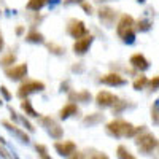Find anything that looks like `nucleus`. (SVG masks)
<instances>
[{"mask_svg":"<svg viewBox=\"0 0 159 159\" xmlns=\"http://www.w3.org/2000/svg\"><path fill=\"white\" fill-rule=\"evenodd\" d=\"M84 0H64V3H81Z\"/></svg>","mask_w":159,"mask_h":159,"instance_id":"obj_33","label":"nucleus"},{"mask_svg":"<svg viewBox=\"0 0 159 159\" xmlns=\"http://www.w3.org/2000/svg\"><path fill=\"white\" fill-rule=\"evenodd\" d=\"M116 156H118V157H121V159H134V157H135L134 154H132V153L124 147V145H119V147H118V150H116Z\"/></svg>","mask_w":159,"mask_h":159,"instance_id":"obj_19","label":"nucleus"},{"mask_svg":"<svg viewBox=\"0 0 159 159\" xmlns=\"http://www.w3.org/2000/svg\"><path fill=\"white\" fill-rule=\"evenodd\" d=\"M150 27H151V22H150V21H139V25H137L139 30L145 32V30H148Z\"/></svg>","mask_w":159,"mask_h":159,"instance_id":"obj_26","label":"nucleus"},{"mask_svg":"<svg viewBox=\"0 0 159 159\" xmlns=\"http://www.w3.org/2000/svg\"><path fill=\"white\" fill-rule=\"evenodd\" d=\"M75 99L78 102H89L91 100V94L88 91H81V92H73V94H70V100Z\"/></svg>","mask_w":159,"mask_h":159,"instance_id":"obj_18","label":"nucleus"},{"mask_svg":"<svg viewBox=\"0 0 159 159\" xmlns=\"http://www.w3.org/2000/svg\"><path fill=\"white\" fill-rule=\"evenodd\" d=\"M81 7H83V10L88 13V15H91V13H92V7H91L89 3H86V2H81Z\"/></svg>","mask_w":159,"mask_h":159,"instance_id":"obj_30","label":"nucleus"},{"mask_svg":"<svg viewBox=\"0 0 159 159\" xmlns=\"http://www.w3.org/2000/svg\"><path fill=\"white\" fill-rule=\"evenodd\" d=\"M24 38H25V42H29V43H43V42H45L43 34H40L37 29H32Z\"/></svg>","mask_w":159,"mask_h":159,"instance_id":"obj_17","label":"nucleus"},{"mask_svg":"<svg viewBox=\"0 0 159 159\" xmlns=\"http://www.w3.org/2000/svg\"><path fill=\"white\" fill-rule=\"evenodd\" d=\"M75 40H76V42L73 43V51H75V54L83 56V54H86V52H88L89 46L92 45V42H94V37L89 35V34H86V35L80 37V38H75Z\"/></svg>","mask_w":159,"mask_h":159,"instance_id":"obj_5","label":"nucleus"},{"mask_svg":"<svg viewBox=\"0 0 159 159\" xmlns=\"http://www.w3.org/2000/svg\"><path fill=\"white\" fill-rule=\"evenodd\" d=\"M54 150L61 156H72L76 150V145L73 142H56L54 143Z\"/></svg>","mask_w":159,"mask_h":159,"instance_id":"obj_12","label":"nucleus"},{"mask_svg":"<svg viewBox=\"0 0 159 159\" xmlns=\"http://www.w3.org/2000/svg\"><path fill=\"white\" fill-rule=\"evenodd\" d=\"M16 34L18 35H22L24 34V25H18V27H16Z\"/></svg>","mask_w":159,"mask_h":159,"instance_id":"obj_32","label":"nucleus"},{"mask_svg":"<svg viewBox=\"0 0 159 159\" xmlns=\"http://www.w3.org/2000/svg\"><path fill=\"white\" fill-rule=\"evenodd\" d=\"M5 75L10 80H22L27 75V64H19V65H10L5 69Z\"/></svg>","mask_w":159,"mask_h":159,"instance_id":"obj_8","label":"nucleus"},{"mask_svg":"<svg viewBox=\"0 0 159 159\" xmlns=\"http://www.w3.org/2000/svg\"><path fill=\"white\" fill-rule=\"evenodd\" d=\"M135 145H137L139 151H142L145 154H150L153 150L157 148V139L153 134H150V132H145V134H142V135L137 137Z\"/></svg>","mask_w":159,"mask_h":159,"instance_id":"obj_3","label":"nucleus"},{"mask_svg":"<svg viewBox=\"0 0 159 159\" xmlns=\"http://www.w3.org/2000/svg\"><path fill=\"white\" fill-rule=\"evenodd\" d=\"M0 154H2V156H5V157H10V154L7 153V150H5L3 147H0Z\"/></svg>","mask_w":159,"mask_h":159,"instance_id":"obj_34","label":"nucleus"},{"mask_svg":"<svg viewBox=\"0 0 159 159\" xmlns=\"http://www.w3.org/2000/svg\"><path fill=\"white\" fill-rule=\"evenodd\" d=\"M16 62V54H13V52H8V54H5L2 59H0V65L2 67H10V65H13Z\"/></svg>","mask_w":159,"mask_h":159,"instance_id":"obj_20","label":"nucleus"},{"mask_svg":"<svg viewBox=\"0 0 159 159\" xmlns=\"http://www.w3.org/2000/svg\"><path fill=\"white\" fill-rule=\"evenodd\" d=\"M107 134H110L111 137H132V135H135L139 134V132H143L145 130V126H142L140 129L135 127V126H132L129 121H124V119H113V121H110L107 124Z\"/></svg>","mask_w":159,"mask_h":159,"instance_id":"obj_1","label":"nucleus"},{"mask_svg":"<svg viewBox=\"0 0 159 159\" xmlns=\"http://www.w3.org/2000/svg\"><path fill=\"white\" fill-rule=\"evenodd\" d=\"M35 148H37L38 154L42 156L43 159H49V154H48V150H46L45 145H42V143H37V145H35Z\"/></svg>","mask_w":159,"mask_h":159,"instance_id":"obj_25","label":"nucleus"},{"mask_svg":"<svg viewBox=\"0 0 159 159\" xmlns=\"http://www.w3.org/2000/svg\"><path fill=\"white\" fill-rule=\"evenodd\" d=\"M46 46H48L49 52H52V54H57V56H61V54H64V52H65V49H64L62 46L56 45V43H46Z\"/></svg>","mask_w":159,"mask_h":159,"instance_id":"obj_23","label":"nucleus"},{"mask_svg":"<svg viewBox=\"0 0 159 159\" xmlns=\"http://www.w3.org/2000/svg\"><path fill=\"white\" fill-rule=\"evenodd\" d=\"M21 108H22V111H24L25 115L30 116V118H40V113H37V111L34 110L32 102H30V100H27V97L22 99V102H21Z\"/></svg>","mask_w":159,"mask_h":159,"instance_id":"obj_15","label":"nucleus"},{"mask_svg":"<svg viewBox=\"0 0 159 159\" xmlns=\"http://www.w3.org/2000/svg\"><path fill=\"white\" fill-rule=\"evenodd\" d=\"M99 19L102 24H105L107 27H111L115 19H116V11L110 7H102L99 10Z\"/></svg>","mask_w":159,"mask_h":159,"instance_id":"obj_9","label":"nucleus"},{"mask_svg":"<svg viewBox=\"0 0 159 159\" xmlns=\"http://www.w3.org/2000/svg\"><path fill=\"white\" fill-rule=\"evenodd\" d=\"M3 126H5V127H7L10 132H11V134H15L16 137H19V139H21V142H24V143H29V140H30V139H29V135L25 134V132H22L19 127H16L15 124H11L10 121H3Z\"/></svg>","mask_w":159,"mask_h":159,"instance_id":"obj_14","label":"nucleus"},{"mask_svg":"<svg viewBox=\"0 0 159 159\" xmlns=\"http://www.w3.org/2000/svg\"><path fill=\"white\" fill-rule=\"evenodd\" d=\"M151 116H153V121H154V124H157V102L154 103V108L151 110Z\"/></svg>","mask_w":159,"mask_h":159,"instance_id":"obj_27","label":"nucleus"},{"mask_svg":"<svg viewBox=\"0 0 159 159\" xmlns=\"http://www.w3.org/2000/svg\"><path fill=\"white\" fill-rule=\"evenodd\" d=\"M102 119H103V115L94 113V115H92V116H86V118L83 119V123H84V124H89V126H92V124H96V123L102 121Z\"/></svg>","mask_w":159,"mask_h":159,"instance_id":"obj_22","label":"nucleus"},{"mask_svg":"<svg viewBox=\"0 0 159 159\" xmlns=\"http://www.w3.org/2000/svg\"><path fill=\"white\" fill-rule=\"evenodd\" d=\"M67 34L73 38H80V37H83L88 34V29H86V25L83 21H80V19H70L69 24H67Z\"/></svg>","mask_w":159,"mask_h":159,"instance_id":"obj_6","label":"nucleus"},{"mask_svg":"<svg viewBox=\"0 0 159 159\" xmlns=\"http://www.w3.org/2000/svg\"><path fill=\"white\" fill-rule=\"evenodd\" d=\"M157 81H159V78H157V76H154V78L151 80V81H150V88H151L153 91H156V89H157Z\"/></svg>","mask_w":159,"mask_h":159,"instance_id":"obj_29","label":"nucleus"},{"mask_svg":"<svg viewBox=\"0 0 159 159\" xmlns=\"http://www.w3.org/2000/svg\"><path fill=\"white\" fill-rule=\"evenodd\" d=\"M100 83L103 84H108V86H124L126 84V80L119 75V73H108V75H103L99 80Z\"/></svg>","mask_w":159,"mask_h":159,"instance_id":"obj_11","label":"nucleus"},{"mask_svg":"<svg viewBox=\"0 0 159 159\" xmlns=\"http://www.w3.org/2000/svg\"><path fill=\"white\" fill-rule=\"evenodd\" d=\"M137 2H145V0H137Z\"/></svg>","mask_w":159,"mask_h":159,"instance_id":"obj_35","label":"nucleus"},{"mask_svg":"<svg viewBox=\"0 0 159 159\" xmlns=\"http://www.w3.org/2000/svg\"><path fill=\"white\" fill-rule=\"evenodd\" d=\"M0 92H2V94L5 96V99H7V100H10V99H11V94L8 92V89H7L5 86H0Z\"/></svg>","mask_w":159,"mask_h":159,"instance_id":"obj_28","label":"nucleus"},{"mask_svg":"<svg viewBox=\"0 0 159 159\" xmlns=\"http://www.w3.org/2000/svg\"><path fill=\"white\" fill-rule=\"evenodd\" d=\"M42 123H43V126H45L46 130H48V134H49L52 139H61V137L64 135L62 127H59V124H57L52 118L43 116V118H42Z\"/></svg>","mask_w":159,"mask_h":159,"instance_id":"obj_7","label":"nucleus"},{"mask_svg":"<svg viewBox=\"0 0 159 159\" xmlns=\"http://www.w3.org/2000/svg\"><path fill=\"white\" fill-rule=\"evenodd\" d=\"M134 18L129 16V15H123L121 19H119L118 25H116V34L118 37L123 40L126 43H132L135 38V34H134Z\"/></svg>","mask_w":159,"mask_h":159,"instance_id":"obj_2","label":"nucleus"},{"mask_svg":"<svg viewBox=\"0 0 159 159\" xmlns=\"http://www.w3.org/2000/svg\"><path fill=\"white\" fill-rule=\"evenodd\" d=\"M3 46H5V40H3V35H2V32H0V51L3 49Z\"/></svg>","mask_w":159,"mask_h":159,"instance_id":"obj_31","label":"nucleus"},{"mask_svg":"<svg viewBox=\"0 0 159 159\" xmlns=\"http://www.w3.org/2000/svg\"><path fill=\"white\" fill-rule=\"evenodd\" d=\"M118 100V96L111 94V92L108 91H100L99 94L96 96V102L99 107H111V105H115V102Z\"/></svg>","mask_w":159,"mask_h":159,"instance_id":"obj_10","label":"nucleus"},{"mask_svg":"<svg viewBox=\"0 0 159 159\" xmlns=\"http://www.w3.org/2000/svg\"><path fill=\"white\" fill-rule=\"evenodd\" d=\"M78 113V107H76V105L75 103H67V105H65V107L59 111V116H61V119H67V118H70L72 115H76Z\"/></svg>","mask_w":159,"mask_h":159,"instance_id":"obj_16","label":"nucleus"},{"mask_svg":"<svg viewBox=\"0 0 159 159\" xmlns=\"http://www.w3.org/2000/svg\"><path fill=\"white\" fill-rule=\"evenodd\" d=\"M45 89V83L43 81H38V80H25V81L19 86L18 89V97L25 99L27 96L34 94V92H40Z\"/></svg>","mask_w":159,"mask_h":159,"instance_id":"obj_4","label":"nucleus"},{"mask_svg":"<svg viewBox=\"0 0 159 159\" xmlns=\"http://www.w3.org/2000/svg\"><path fill=\"white\" fill-rule=\"evenodd\" d=\"M129 62H130V65H132V67L139 69L140 72H143V70L150 69V62H148V59L145 57L143 54H140V52H137V54H132Z\"/></svg>","mask_w":159,"mask_h":159,"instance_id":"obj_13","label":"nucleus"},{"mask_svg":"<svg viewBox=\"0 0 159 159\" xmlns=\"http://www.w3.org/2000/svg\"><path fill=\"white\" fill-rule=\"evenodd\" d=\"M148 83V80H147V76H143V75H140L135 81H134V89H137V91H140V89H143L145 88V84Z\"/></svg>","mask_w":159,"mask_h":159,"instance_id":"obj_24","label":"nucleus"},{"mask_svg":"<svg viewBox=\"0 0 159 159\" xmlns=\"http://www.w3.org/2000/svg\"><path fill=\"white\" fill-rule=\"evenodd\" d=\"M46 3H48V0H29V2H27V8L34 10V11H38V10H42Z\"/></svg>","mask_w":159,"mask_h":159,"instance_id":"obj_21","label":"nucleus"}]
</instances>
